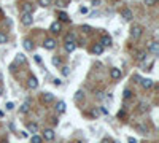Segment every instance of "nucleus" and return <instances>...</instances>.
Wrapping results in <instances>:
<instances>
[{
  "mask_svg": "<svg viewBox=\"0 0 159 143\" xmlns=\"http://www.w3.org/2000/svg\"><path fill=\"white\" fill-rule=\"evenodd\" d=\"M123 97L124 99H130V97H132V91H130V89H124V94H123Z\"/></svg>",
  "mask_w": 159,
  "mask_h": 143,
  "instance_id": "obj_27",
  "label": "nucleus"
},
{
  "mask_svg": "<svg viewBox=\"0 0 159 143\" xmlns=\"http://www.w3.org/2000/svg\"><path fill=\"white\" fill-rule=\"evenodd\" d=\"M27 129H29L30 132H37V130H38L37 122H29V124H27Z\"/></svg>",
  "mask_w": 159,
  "mask_h": 143,
  "instance_id": "obj_24",
  "label": "nucleus"
},
{
  "mask_svg": "<svg viewBox=\"0 0 159 143\" xmlns=\"http://www.w3.org/2000/svg\"><path fill=\"white\" fill-rule=\"evenodd\" d=\"M81 30H83L84 33H91V32H92V29H91L89 26H81Z\"/></svg>",
  "mask_w": 159,
  "mask_h": 143,
  "instance_id": "obj_29",
  "label": "nucleus"
},
{
  "mask_svg": "<svg viewBox=\"0 0 159 143\" xmlns=\"http://www.w3.org/2000/svg\"><path fill=\"white\" fill-rule=\"evenodd\" d=\"M83 100H84V94H83V92H81V91H78V92H76V94H75V102L81 103V102H83Z\"/></svg>",
  "mask_w": 159,
  "mask_h": 143,
  "instance_id": "obj_22",
  "label": "nucleus"
},
{
  "mask_svg": "<svg viewBox=\"0 0 159 143\" xmlns=\"http://www.w3.org/2000/svg\"><path fill=\"white\" fill-rule=\"evenodd\" d=\"M51 2H53V0H38V5L43 6V8H46V6L51 5Z\"/></svg>",
  "mask_w": 159,
  "mask_h": 143,
  "instance_id": "obj_25",
  "label": "nucleus"
},
{
  "mask_svg": "<svg viewBox=\"0 0 159 143\" xmlns=\"http://www.w3.org/2000/svg\"><path fill=\"white\" fill-rule=\"evenodd\" d=\"M68 3H70V0H56V5L61 6V8H65V6H68Z\"/></svg>",
  "mask_w": 159,
  "mask_h": 143,
  "instance_id": "obj_20",
  "label": "nucleus"
},
{
  "mask_svg": "<svg viewBox=\"0 0 159 143\" xmlns=\"http://www.w3.org/2000/svg\"><path fill=\"white\" fill-rule=\"evenodd\" d=\"M56 46H57V41L54 40V38H45V41H43V48H45V49H48V51H53Z\"/></svg>",
  "mask_w": 159,
  "mask_h": 143,
  "instance_id": "obj_3",
  "label": "nucleus"
},
{
  "mask_svg": "<svg viewBox=\"0 0 159 143\" xmlns=\"http://www.w3.org/2000/svg\"><path fill=\"white\" fill-rule=\"evenodd\" d=\"M62 73H64V76H68V75H70V70H68V67L62 65Z\"/></svg>",
  "mask_w": 159,
  "mask_h": 143,
  "instance_id": "obj_31",
  "label": "nucleus"
},
{
  "mask_svg": "<svg viewBox=\"0 0 159 143\" xmlns=\"http://www.w3.org/2000/svg\"><path fill=\"white\" fill-rule=\"evenodd\" d=\"M22 45H24V49H26V51H32V49H34V43L29 40V38H26V40L22 41Z\"/></svg>",
  "mask_w": 159,
  "mask_h": 143,
  "instance_id": "obj_17",
  "label": "nucleus"
},
{
  "mask_svg": "<svg viewBox=\"0 0 159 143\" xmlns=\"http://www.w3.org/2000/svg\"><path fill=\"white\" fill-rule=\"evenodd\" d=\"M21 22H22V26H32L34 24V13H22V16H21Z\"/></svg>",
  "mask_w": 159,
  "mask_h": 143,
  "instance_id": "obj_2",
  "label": "nucleus"
},
{
  "mask_svg": "<svg viewBox=\"0 0 159 143\" xmlns=\"http://www.w3.org/2000/svg\"><path fill=\"white\" fill-rule=\"evenodd\" d=\"M110 76H111V80H113V81H118V80L123 76V72H121V68H116V67L110 68Z\"/></svg>",
  "mask_w": 159,
  "mask_h": 143,
  "instance_id": "obj_5",
  "label": "nucleus"
},
{
  "mask_svg": "<svg viewBox=\"0 0 159 143\" xmlns=\"http://www.w3.org/2000/svg\"><path fill=\"white\" fill-rule=\"evenodd\" d=\"M92 53H94L96 56H100V54L103 53V46L100 45V43H96L94 46H92Z\"/></svg>",
  "mask_w": 159,
  "mask_h": 143,
  "instance_id": "obj_14",
  "label": "nucleus"
},
{
  "mask_svg": "<svg viewBox=\"0 0 159 143\" xmlns=\"http://www.w3.org/2000/svg\"><path fill=\"white\" fill-rule=\"evenodd\" d=\"M102 113H103V115H108V110H107V108H103V107H102Z\"/></svg>",
  "mask_w": 159,
  "mask_h": 143,
  "instance_id": "obj_41",
  "label": "nucleus"
},
{
  "mask_svg": "<svg viewBox=\"0 0 159 143\" xmlns=\"http://www.w3.org/2000/svg\"><path fill=\"white\" fill-rule=\"evenodd\" d=\"M29 110H30V107H29V102H26V103H22V105H21V108H19V113L26 115V113H29Z\"/></svg>",
  "mask_w": 159,
  "mask_h": 143,
  "instance_id": "obj_19",
  "label": "nucleus"
},
{
  "mask_svg": "<svg viewBox=\"0 0 159 143\" xmlns=\"http://www.w3.org/2000/svg\"><path fill=\"white\" fill-rule=\"evenodd\" d=\"M61 84H62V81H61L59 78H56V80H54V86H61Z\"/></svg>",
  "mask_w": 159,
  "mask_h": 143,
  "instance_id": "obj_38",
  "label": "nucleus"
},
{
  "mask_svg": "<svg viewBox=\"0 0 159 143\" xmlns=\"http://www.w3.org/2000/svg\"><path fill=\"white\" fill-rule=\"evenodd\" d=\"M64 48H65V51H67V53H73V51H75V48H76V43H75V41H65Z\"/></svg>",
  "mask_w": 159,
  "mask_h": 143,
  "instance_id": "obj_12",
  "label": "nucleus"
},
{
  "mask_svg": "<svg viewBox=\"0 0 159 143\" xmlns=\"http://www.w3.org/2000/svg\"><path fill=\"white\" fill-rule=\"evenodd\" d=\"M53 65H56V67H59V65H62V60H61V57H56V56H54V57H53Z\"/></svg>",
  "mask_w": 159,
  "mask_h": 143,
  "instance_id": "obj_28",
  "label": "nucleus"
},
{
  "mask_svg": "<svg viewBox=\"0 0 159 143\" xmlns=\"http://www.w3.org/2000/svg\"><path fill=\"white\" fill-rule=\"evenodd\" d=\"M41 142H43V138L38 137V135H35V134H34L32 138H30V143H41Z\"/></svg>",
  "mask_w": 159,
  "mask_h": 143,
  "instance_id": "obj_26",
  "label": "nucleus"
},
{
  "mask_svg": "<svg viewBox=\"0 0 159 143\" xmlns=\"http://www.w3.org/2000/svg\"><path fill=\"white\" fill-rule=\"evenodd\" d=\"M57 113L59 115H62V113H65V102H62V100H59V102H57Z\"/></svg>",
  "mask_w": 159,
  "mask_h": 143,
  "instance_id": "obj_18",
  "label": "nucleus"
},
{
  "mask_svg": "<svg viewBox=\"0 0 159 143\" xmlns=\"http://www.w3.org/2000/svg\"><path fill=\"white\" fill-rule=\"evenodd\" d=\"M54 130L53 129H45L43 130V137L41 138H45V140H48V142H51V140H54Z\"/></svg>",
  "mask_w": 159,
  "mask_h": 143,
  "instance_id": "obj_8",
  "label": "nucleus"
},
{
  "mask_svg": "<svg viewBox=\"0 0 159 143\" xmlns=\"http://www.w3.org/2000/svg\"><path fill=\"white\" fill-rule=\"evenodd\" d=\"M140 111H146V110H148V105H145V103H140Z\"/></svg>",
  "mask_w": 159,
  "mask_h": 143,
  "instance_id": "obj_36",
  "label": "nucleus"
},
{
  "mask_svg": "<svg viewBox=\"0 0 159 143\" xmlns=\"http://www.w3.org/2000/svg\"><path fill=\"white\" fill-rule=\"evenodd\" d=\"M61 29H62V24L59 21L53 22L51 27H49V30H51V33H54V35H57V33H61Z\"/></svg>",
  "mask_w": 159,
  "mask_h": 143,
  "instance_id": "obj_6",
  "label": "nucleus"
},
{
  "mask_svg": "<svg viewBox=\"0 0 159 143\" xmlns=\"http://www.w3.org/2000/svg\"><path fill=\"white\" fill-rule=\"evenodd\" d=\"M158 3V0H145V5H148V6H154Z\"/></svg>",
  "mask_w": 159,
  "mask_h": 143,
  "instance_id": "obj_30",
  "label": "nucleus"
},
{
  "mask_svg": "<svg viewBox=\"0 0 159 143\" xmlns=\"http://www.w3.org/2000/svg\"><path fill=\"white\" fill-rule=\"evenodd\" d=\"M100 2H102V0H91V3L94 6H97V5H100Z\"/></svg>",
  "mask_w": 159,
  "mask_h": 143,
  "instance_id": "obj_37",
  "label": "nucleus"
},
{
  "mask_svg": "<svg viewBox=\"0 0 159 143\" xmlns=\"http://www.w3.org/2000/svg\"><path fill=\"white\" fill-rule=\"evenodd\" d=\"M34 3H30V2H26V3H22V13H34Z\"/></svg>",
  "mask_w": 159,
  "mask_h": 143,
  "instance_id": "obj_11",
  "label": "nucleus"
},
{
  "mask_svg": "<svg viewBox=\"0 0 159 143\" xmlns=\"http://www.w3.org/2000/svg\"><path fill=\"white\" fill-rule=\"evenodd\" d=\"M57 18H59V22H68V21H70L68 14L64 13V11H59V13H57Z\"/></svg>",
  "mask_w": 159,
  "mask_h": 143,
  "instance_id": "obj_16",
  "label": "nucleus"
},
{
  "mask_svg": "<svg viewBox=\"0 0 159 143\" xmlns=\"http://www.w3.org/2000/svg\"><path fill=\"white\" fill-rule=\"evenodd\" d=\"M80 13L86 14V13H88V8H86V6H81V8H80Z\"/></svg>",
  "mask_w": 159,
  "mask_h": 143,
  "instance_id": "obj_39",
  "label": "nucleus"
},
{
  "mask_svg": "<svg viewBox=\"0 0 159 143\" xmlns=\"http://www.w3.org/2000/svg\"><path fill=\"white\" fill-rule=\"evenodd\" d=\"M137 59H138V60H145V59H146V53H140Z\"/></svg>",
  "mask_w": 159,
  "mask_h": 143,
  "instance_id": "obj_32",
  "label": "nucleus"
},
{
  "mask_svg": "<svg viewBox=\"0 0 159 143\" xmlns=\"http://www.w3.org/2000/svg\"><path fill=\"white\" fill-rule=\"evenodd\" d=\"M121 16L124 18V21H130V19H132V11H130L129 8H123Z\"/></svg>",
  "mask_w": 159,
  "mask_h": 143,
  "instance_id": "obj_13",
  "label": "nucleus"
},
{
  "mask_svg": "<svg viewBox=\"0 0 159 143\" xmlns=\"http://www.w3.org/2000/svg\"><path fill=\"white\" fill-rule=\"evenodd\" d=\"M8 43V35L5 32H0V45H5Z\"/></svg>",
  "mask_w": 159,
  "mask_h": 143,
  "instance_id": "obj_23",
  "label": "nucleus"
},
{
  "mask_svg": "<svg viewBox=\"0 0 159 143\" xmlns=\"http://www.w3.org/2000/svg\"><path fill=\"white\" fill-rule=\"evenodd\" d=\"M100 45L105 48V46H111V37L110 35H103L102 40H100Z\"/></svg>",
  "mask_w": 159,
  "mask_h": 143,
  "instance_id": "obj_15",
  "label": "nucleus"
},
{
  "mask_svg": "<svg viewBox=\"0 0 159 143\" xmlns=\"http://www.w3.org/2000/svg\"><path fill=\"white\" fill-rule=\"evenodd\" d=\"M13 108H14V103H13V102H8V103H6V110H8V111H11Z\"/></svg>",
  "mask_w": 159,
  "mask_h": 143,
  "instance_id": "obj_34",
  "label": "nucleus"
},
{
  "mask_svg": "<svg viewBox=\"0 0 159 143\" xmlns=\"http://www.w3.org/2000/svg\"><path fill=\"white\" fill-rule=\"evenodd\" d=\"M138 83L142 84V88H143V89H150V88L153 86V80H151V78H143V80L138 81Z\"/></svg>",
  "mask_w": 159,
  "mask_h": 143,
  "instance_id": "obj_10",
  "label": "nucleus"
},
{
  "mask_svg": "<svg viewBox=\"0 0 159 143\" xmlns=\"http://www.w3.org/2000/svg\"><path fill=\"white\" fill-rule=\"evenodd\" d=\"M0 18H2V10H0Z\"/></svg>",
  "mask_w": 159,
  "mask_h": 143,
  "instance_id": "obj_42",
  "label": "nucleus"
},
{
  "mask_svg": "<svg viewBox=\"0 0 159 143\" xmlns=\"http://www.w3.org/2000/svg\"><path fill=\"white\" fill-rule=\"evenodd\" d=\"M142 33H143V27L140 24H134L130 27V37H132L134 40H138V38L142 37Z\"/></svg>",
  "mask_w": 159,
  "mask_h": 143,
  "instance_id": "obj_1",
  "label": "nucleus"
},
{
  "mask_svg": "<svg viewBox=\"0 0 159 143\" xmlns=\"http://www.w3.org/2000/svg\"><path fill=\"white\" fill-rule=\"evenodd\" d=\"M65 41H75V37H73L72 33H68V35L65 37Z\"/></svg>",
  "mask_w": 159,
  "mask_h": 143,
  "instance_id": "obj_33",
  "label": "nucleus"
},
{
  "mask_svg": "<svg viewBox=\"0 0 159 143\" xmlns=\"http://www.w3.org/2000/svg\"><path fill=\"white\" fill-rule=\"evenodd\" d=\"M118 118H119V119H121V118H126V111H124V110H121V111L118 113Z\"/></svg>",
  "mask_w": 159,
  "mask_h": 143,
  "instance_id": "obj_35",
  "label": "nucleus"
},
{
  "mask_svg": "<svg viewBox=\"0 0 159 143\" xmlns=\"http://www.w3.org/2000/svg\"><path fill=\"white\" fill-rule=\"evenodd\" d=\"M16 62H18V64H22V65L27 64V59H26L24 54H18V56H16Z\"/></svg>",
  "mask_w": 159,
  "mask_h": 143,
  "instance_id": "obj_21",
  "label": "nucleus"
},
{
  "mask_svg": "<svg viewBox=\"0 0 159 143\" xmlns=\"http://www.w3.org/2000/svg\"><path fill=\"white\" fill-rule=\"evenodd\" d=\"M27 86H29V89H37L38 88V80L35 76H29V80H27Z\"/></svg>",
  "mask_w": 159,
  "mask_h": 143,
  "instance_id": "obj_7",
  "label": "nucleus"
},
{
  "mask_svg": "<svg viewBox=\"0 0 159 143\" xmlns=\"http://www.w3.org/2000/svg\"><path fill=\"white\" fill-rule=\"evenodd\" d=\"M41 102H43V103L54 102V95L51 94V92H43V94H41Z\"/></svg>",
  "mask_w": 159,
  "mask_h": 143,
  "instance_id": "obj_9",
  "label": "nucleus"
},
{
  "mask_svg": "<svg viewBox=\"0 0 159 143\" xmlns=\"http://www.w3.org/2000/svg\"><path fill=\"white\" fill-rule=\"evenodd\" d=\"M127 142H129V143H137V140H135V138H132V137L127 138Z\"/></svg>",
  "mask_w": 159,
  "mask_h": 143,
  "instance_id": "obj_40",
  "label": "nucleus"
},
{
  "mask_svg": "<svg viewBox=\"0 0 159 143\" xmlns=\"http://www.w3.org/2000/svg\"><path fill=\"white\" fill-rule=\"evenodd\" d=\"M146 53H151V54H156L159 53V43L158 41H150L148 45H146Z\"/></svg>",
  "mask_w": 159,
  "mask_h": 143,
  "instance_id": "obj_4",
  "label": "nucleus"
}]
</instances>
